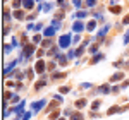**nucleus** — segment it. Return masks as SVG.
<instances>
[{
	"mask_svg": "<svg viewBox=\"0 0 129 120\" xmlns=\"http://www.w3.org/2000/svg\"><path fill=\"white\" fill-rule=\"evenodd\" d=\"M33 51H35V46H33V45H29V43H28V45H24V51H22V58H28V57H29V55L33 53Z\"/></svg>",
	"mask_w": 129,
	"mask_h": 120,
	"instance_id": "f257e3e1",
	"label": "nucleus"
},
{
	"mask_svg": "<svg viewBox=\"0 0 129 120\" xmlns=\"http://www.w3.org/2000/svg\"><path fill=\"white\" fill-rule=\"evenodd\" d=\"M69 43H71V36H69V34H64V36L60 38V41H59V45L62 46V48H67Z\"/></svg>",
	"mask_w": 129,
	"mask_h": 120,
	"instance_id": "f03ea898",
	"label": "nucleus"
},
{
	"mask_svg": "<svg viewBox=\"0 0 129 120\" xmlns=\"http://www.w3.org/2000/svg\"><path fill=\"white\" fill-rule=\"evenodd\" d=\"M41 106H45V100H41V101H36V103H33V105H31V108H33V113H38V111L41 110Z\"/></svg>",
	"mask_w": 129,
	"mask_h": 120,
	"instance_id": "7ed1b4c3",
	"label": "nucleus"
},
{
	"mask_svg": "<svg viewBox=\"0 0 129 120\" xmlns=\"http://www.w3.org/2000/svg\"><path fill=\"white\" fill-rule=\"evenodd\" d=\"M45 69H47V64H45L43 60H38L36 65H35V70H36V72H45Z\"/></svg>",
	"mask_w": 129,
	"mask_h": 120,
	"instance_id": "20e7f679",
	"label": "nucleus"
},
{
	"mask_svg": "<svg viewBox=\"0 0 129 120\" xmlns=\"http://www.w3.org/2000/svg\"><path fill=\"white\" fill-rule=\"evenodd\" d=\"M16 65H17V60H14V62H10L9 65H7V67H5V69H4V74H5V76H9V74H10V70L14 69V67H16Z\"/></svg>",
	"mask_w": 129,
	"mask_h": 120,
	"instance_id": "39448f33",
	"label": "nucleus"
},
{
	"mask_svg": "<svg viewBox=\"0 0 129 120\" xmlns=\"http://www.w3.org/2000/svg\"><path fill=\"white\" fill-rule=\"evenodd\" d=\"M72 29L76 31V33H81V31L84 29V24H83V22H79V21H78V22H74V24H72Z\"/></svg>",
	"mask_w": 129,
	"mask_h": 120,
	"instance_id": "423d86ee",
	"label": "nucleus"
},
{
	"mask_svg": "<svg viewBox=\"0 0 129 120\" xmlns=\"http://www.w3.org/2000/svg\"><path fill=\"white\" fill-rule=\"evenodd\" d=\"M35 2L36 0H22V7L24 9H33L35 7Z\"/></svg>",
	"mask_w": 129,
	"mask_h": 120,
	"instance_id": "0eeeda50",
	"label": "nucleus"
},
{
	"mask_svg": "<svg viewBox=\"0 0 129 120\" xmlns=\"http://www.w3.org/2000/svg\"><path fill=\"white\" fill-rule=\"evenodd\" d=\"M122 77H124V72H117V74H114V76L110 77V81H112V82H115V81H120Z\"/></svg>",
	"mask_w": 129,
	"mask_h": 120,
	"instance_id": "6e6552de",
	"label": "nucleus"
},
{
	"mask_svg": "<svg viewBox=\"0 0 129 120\" xmlns=\"http://www.w3.org/2000/svg\"><path fill=\"white\" fill-rule=\"evenodd\" d=\"M74 106H76V108H83V106H86V100H84V98L78 100L76 103H74Z\"/></svg>",
	"mask_w": 129,
	"mask_h": 120,
	"instance_id": "1a4fd4ad",
	"label": "nucleus"
},
{
	"mask_svg": "<svg viewBox=\"0 0 129 120\" xmlns=\"http://www.w3.org/2000/svg\"><path fill=\"white\" fill-rule=\"evenodd\" d=\"M74 16H76L78 19H84V17L88 16V12H86V10H78V12H76Z\"/></svg>",
	"mask_w": 129,
	"mask_h": 120,
	"instance_id": "9d476101",
	"label": "nucleus"
},
{
	"mask_svg": "<svg viewBox=\"0 0 129 120\" xmlns=\"http://www.w3.org/2000/svg\"><path fill=\"white\" fill-rule=\"evenodd\" d=\"M22 108H24V101H21V105H19V106H16V108H12V111H16L17 115H21V113H22Z\"/></svg>",
	"mask_w": 129,
	"mask_h": 120,
	"instance_id": "9b49d317",
	"label": "nucleus"
},
{
	"mask_svg": "<svg viewBox=\"0 0 129 120\" xmlns=\"http://www.w3.org/2000/svg\"><path fill=\"white\" fill-rule=\"evenodd\" d=\"M119 110H122V108H119V106H110L107 113H109V115H114V113H120Z\"/></svg>",
	"mask_w": 129,
	"mask_h": 120,
	"instance_id": "f8f14e48",
	"label": "nucleus"
},
{
	"mask_svg": "<svg viewBox=\"0 0 129 120\" xmlns=\"http://www.w3.org/2000/svg\"><path fill=\"white\" fill-rule=\"evenodd\" d=\"M71 120H84V117H83V113H79V111H76V113H72V117H71Z\"/></svg>",
	"mask_w": 129,
	"mask_h": 120,
	"instance_id": "ddd939ff",
	"label": "nucleus"
},
{
	"mask_svg": "<svg viewBox=\"0 0 129 120\" xmlns=\"http://www.w3.org/2000/svg\"><path fill=\"white\" fill-rule=\"evenodd\" d=\"M86 28H88V31H93L96 28V21H89L88 24H86Z\"/></svg>",
	"mask_w": 129,
	"mask_h": 120,
	"instance_id": "4468645a",
	"label": "nucleus"
},
{
	"mask_svg": "<svg viewBox=\"0 0 129 120\" xmlns=\"http://www.w3.org/2000/svg\"><path fill=\"white\" fill-rule=\"evenodd\" d=\"M53 33H55V28H52V26H50V28L45 29V36H53Z\"/></svg>",
	"mask_w": 129,
	"mask_h": 120,
	"instance_id": "2eb2a0df",
	"label": "nucleus"
},
{
	"mask_svg": "<svg viewBox=\"0 0 129 120\" xmlns=\"http://www.w3.org/2000/svg\"><path fill=\"white\" fill-rule=\"evenodd\" d=\"M21 5H22V0H12V7H14L16 10L19 9Z\"/></svg>",
	"mask_w": 129,
	"mask_h": 120,
	"instance_id": "dca6fc26",
	"label": "nucleus"
},
{
	"mask_svg": "<svg viewBox=\"0 0 129 120\" xmlns=\"http://www.w3.org/2000/svg\"><path fill=\"white\" fill-rule=\"evenodd\" d=\"M45 84H47V79H41V81H38V82H36V86H35V88H36V89H41Z\"/></svg>",
	"mask_w": 129,
	"mask_h": 120,
	"instance_id": "f3484780",
	"label": "nucleus"
},
{
	"mask_svg": "<svg viewBox=\"0 0 129 120\" xmlns=\"http://www.w3.org/2000/svg\"><path fill=\"white\" fill-rule=\"evenodd\" d=\"M57 62H59L60 65H66V64H67V60H66L64 55H59V57H57Z\"/></svg>",
	"mask_w": 129,
	"mask_h": 120,
	"instance_id": "a211bd4d",
	"label": "nucleus"
},
{
	"mask_svg": "<svg viewBox=\"0 0 129 120\" xmlns=\"http://www.w3.org/2000/svg\"><path fill=\"white\" fill-rule=\"evenodd\" d=\"M120 7L119 5H115V7H114V5H112V7H110V12H112V14H120Z\"/></svg>",
	"mask_w": 129,
	"mask_h": 120,
	"instance_id": "6ab92c4d",
	"label": "nucleus"
},
{
	"mask_svg": "<svg viewBox=\"0 0 129 120\" xmlns=\"http://www.w3.org/2000/svg\"><path fill=\"white\" fill-rule=\"evenodd\" d=\"M84 46H86V43H84V45H83V46H79V48H78V50H76V57H81V55H83V53H84Z\"/></svg>",
	"mask_w": 129,
	"mask_h": 120,
	"instance_id": "aec40b11",
	"label": "nucleus"
},
{
	"mask_svg": "<svg viewBox=\"0 0 129 120\" xmlns=\"http://www.w3.org/2000/svg\"><path fill=\"white\" fill-rule=\"evenodd\" d=\"M14 17H16V19H24V14H22V12H21V10H16V12H14Z\"/></svg>",
	"mask_w": 129,
	"mask_h": 120,
	"instance_id": "412c9836",
	"label": "nucleus"
},
{
	"mask_svg": "<svg viewBox=\"0 0 129 120\" xmlns=\"http://www.w3.org/2000/svg\"><path fill=\"white\" fill-rule=\"evenodd\" d=\"M52 43H53L52 40H45L41 45H43V48H52Z\"/></svg>",
	"mask_w": 129,
	"mask_h": 120,
	"instance_id": "4be33fe9",
	"label": "nucleus"
},
{
	"mask_svg": "<svg viewBox=\"0 0 129 120\" xmlns=\"http://www.w3.org/2000/svg\"><path fill=\"white\" fill-rule=\"evenodd\" d=\"M98 60H103V55H102V53H100V55H95V57L91 58V64H96Z\"/></svg>",
	"mask_w": 129,
	"mask_h": 120,
	"instance_id": "5701e85b",
	"label": "nucleus"
},
{
	"mask_svg": "<svg viewBox=\"0 0 129 120\" xmlns=\"http://www.w3.org/2000/svg\"><path fill=\"white\" fill-rule=\"evenodd\" d=\"M57 53H59V48H57V46H52L48 50V55H57Z\"/></svg>",
	"mask_w": 129,
	"mask_h": 120,
	"instance_id": "b1692460",
	"label": "nucleus"
},
{
	"mask_svg": "<svg viewBox=\"0 0 129 120\" xmlns=\"http://www.w3.org/2000/svg\"><path fill=\"white\" fill-rule=\"evenodd\" d=\"M4 100H5V101L12 100V93H10V91H5V93H4Z\"/></svg>",
	"mask_w": 129,
	"mask_h": 120,
	"instance_id": "393cba45",
	"label": "nucleus"
},
{
	"mask_svg": "<svg viewBox=\"0 0 129 120\" xmlns=\"http://www.w3.org/2000/svg\"><path fill=\"white\" fill-rule=\"evenodd\" d=\"M4 19L9 21L10 19V14H9V9H4Z\"/></svg>",
	"mask_w": 129,
	"mask_h": 120,
	"instance_id": "a878e982",
	"label": "nucleus"
},
{
	"mask_svg": "<svg viewBox=\"0 0 129 120\" xmlns=\"http://www.w3.org/2000/svg\"><path fill=\"white\" fill-rule=\"evenodd\" d=\"M109 91H110V88H109V86H107V84L100 88V93H109Z\"/></svg>",
	"mask_w": 129,
	"mask_h": 120,
	"instance_id": "bb28decb",
	"label": "nucleus"
},
{
	"mask_svg": "<svg viewBox=\"0 0 129 120\" xmlns=\"http://www.w3.org/2000/svg\"><path fill=\"white\" fill-rule=\"evenodd\" d=\"M50 9H52V4H45V5L41 7V10H45V12H48Z\"/></svg>",
	"mask_w": 129,
	"mask_h": 120,
	"instance_id": "cd10ccee",
	"label": "nucleus"
},
{
	"mask_svg": "<svg viewBox=\"0 0 129 120\" xmlns=\"http://www.w3.org/2000/svg\"><path fill=\"white\" fill-rule=\"evenodd\" d=\"M64 77V74H59V72H55L53 76H52V79H62Z\"/></svg>",
	"mask_w": 129,
	"mask_h": 120,
	"instance_id": "c85d7f7f",
	"label": "nucleus"
},
{
	"mask_svg": "<svg viewBox=\"0 0 129 120\" xmlns=\"http://www.w3.org/2000/svg\"><path fill=\"white\" fill-rule=\"evenodd\" d=\"M57 4H59L60 7H64V9L67 7V2H66V0H57Z\"/></svg>",
	"mask_w": 129,
	"mask_h": 120,
	"instance_id": "c756f323",
	"label": "nucleus"
},
{
	"mask_svg": "<svg viewBox=\"0 0 129 120\" xmlns=\"http://www.w3.org/2000/svg\"><path fill=\"white\" fill-rule=\"evenodd\" d=\"M59 118V111H53L52 115H50V120H57Z\"/></svg>",
	"mask_w": 129,
	"mask_h": 120,
	"instance_id": "7c9ffc66",
	"label": "nucleus"
},
{
	"mask_svg": "<svg viewBox=\"0 0 129 120\" xmlns=\"http://www.w3.org/2000/svg\"><path fill=\"white\" fill-rule=\"evenodd\" d=\"M52 28H55V29H57V28H60V21H53V22H52Z\"/></svg>",
	"mask_w": 129,
	"mask_h": 120,
	"instance_id": "2f4dec72",
	"label": "nucleus"
},
{
	"mask_svg": "<svg viewBox=\"0 0 129 120\" xmlns=\"http://www.w3.org/2000/svg\"><path fill=\"white\" fill-rule=\"evenodd\" d=\"M72 4H74V7H78V9L83 5V4H81V0H72Z\"/></svg>",
	"mask_w": 129,
	"mask_h": 120,
	"instance_id": "473e14b6",
	"label": "nucleus"
},
{
	"mask_svg": "<svg viewBox=\"0 0 129 120\" xmlns=\"http://www.w3.org/2000/svg\"><path fill=\"white\" fill-rule=\"evenodd\" d=\"M95 4H96V0H86V5H88V7H93Z\"/></svg>",
	"mask_w": 129,
	"mask_h": 120,
	"instance_id": "72a5a7b5",
	"label": "nucleus"
},
{
	"mask_svg": "<svg viewBox=\"0 0 129 120\" xmlns=\"http://www.w3.org/2000/svg\"><path fill=\"white\" fill-rule=\"evenodd\" d=\"M47 69H48V70H53V69H55V62H50L48 65H47Z\"/></svg>",
	"mask_w": 129,
	"mask_h": 120,
	"instance_id": "f704fd0d",
	"label": "nucleus"
},
{
	"mask_svg": "<svg viewBox=\"0 0 129 120\" xmlns=\"http://www.w3.org/2000/svg\"><path fill=\"white\" fill-rule=\"evenodd\" d=\"M69 89H71L69 86H62V88H60V93H67Z\"/></svg>",
	"mask_w": 129,
	"mask_h": 120,
	"instance_id": "c9c22d12",
	"label": "nucleus"
},
{
	"mask_svg": "<svg viewBox=\"0 0 129 120\" xmlns=\"http://www.w3.org/2000/svg\"><path fill=\"white\" fill-rule=\"evenodd\" d=\"M33 41H35V43H40V41H41V36H40V34H36V36L33 38Z\"/></svg>",
	"mask_w": 129,
	"mask_h": 120,
	"instance_id": "e433bc0d",
	"label": "nucleus"
},
{
	"mask_svg": "<svg viewBox=\"0 0 129 120\" xmlns=\"http://www.w3.org/2000/svg\"><path fill=\"white\" fill-rule=\"evenodd\" d=\"M124 43H126V45L129 43V31L126 33V34H124Z\"/></svg>",
	"mask_w": 129,
	"mask_h": 120,
	"instance_id": "4c0bfd02",
	"label": "nucleus"
},
{
	"mask_svg": "<svg viewBox=\"0 0 129 120\" xmlns=\"http://www.w3.org/2000/svg\"><path fill=\"white\" fill-rule=\"evenodd\" d=\"M100 106V101H95V103H93V105H91V108H93V110H96V108H98Z\"/></svg>",
	"mask_w": 129,
	"mask_h": 120,
	"instance_id": "58836bf2",
	"label": "nucleus"
},
{
	"mask_svg": "<svg viewBox=\"0 0 129 120\" xmlns=\"http://www.w3.org/2000/svg\"><path fill=\"white\" fill-rule=\"evenodd\" d=\"M10 48H12L10 45H5V46H4V51H5V53H9V51H10Z\"/></svg>",
	"mask_w": 129,
	"mask_h": 120,
	"instance_id": "ea45409f",
	"label": "nucleus"
},
{
	"mask_svg": "<svg viewBox=\"0 0 129 120\" xmlns=\"http://www.w3.org/2000/svg\"><path fill=\"white\" fill-rule=\"evenodd\" d=\"M96 48H98V45H93V46L89 48V51H91V53H95V51H96Z\"/></svg>",
	"mask_w": 129,
	"mask_h": 120,
	"instance_id": "a19ab883",
	"label": "nucleus"
},
{
	"mask_svg": "<svg viewBox=\"0 0 129 120\" xmlns=\"http://www.w3.org/2000/svg\"><path fill=\"white\" fill-rule=\"evenodd\" d=\"M126 86H129V81H124V82L120 84V88H126Z\"/></svg>",
	"mask_w": 129,
	"mask_h": 120,
	"instance_id": "79ce46f5",
	"label": "nucleus"
},
{
	"mask_svg": "<svg viewBox=\"0 0 129 120\" xmlns=\"http://www.w3.org/2000/svg\"><path fill=\"white\" fill-rule=\"evenodd\" d=\"M43 53H45V50H38V53H36V55H38V57H43Z\"/></svg>",
	"mask_w": 129,
	"mask_h": 120,
	"instance_id": "37998d69",
	"label": "nucleus"
},
{
	"mask_svg": "<svg viewBox=\"0 0 129 120\" xmlns=\"http://www.w3.org/2000/svg\"><path fill=\"white\" fill-rule=\"evenodd\" d=\"M59 120H64V118H59Z\"/></svg>",
	"mask_w": 129,
	"mask_h": 120,
	"instance_id": "c03bdc74",
	"label": "nucleus"
},
{
	"mask_svg": "<svg viewBox=\"0 0 129 120\" xmlns=\"http://www.w3.org/2000/svg\"><path fill=\"white\" fill-rule=\"evenodd\" d=\"M36 2H38V0H36Z\"/></svg>",
	"mask_w": 129,
	"mask_h": 120,
	"instance_id": "a18cd8bd",
	"label": "nucleus"
},
{
	"mask_svg": "<svg viewBox=\"0 0 129 120\" xmlns=\"http://www.w3.org/2000/svg\"><path fill=\"white\" fill-rule=\"evenodd\" d=\"M127 65H129V64H127Z\"/></svg>",
	"mask_w": 129,
	"mask_h": 120,
	"instance_id": "49530a36",
	"label": "nucleus"
}]
</instances>
